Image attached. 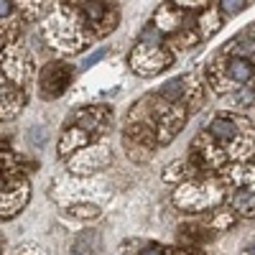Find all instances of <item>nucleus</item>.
<instances>
[{
	"instance_id": "nucleus-5",
	"label": "nucleus",
	"mask_w": 255,
	"mask_h": 255,
	"mask_svg": "<svg viewBox=\"0 0 255 255\" xmlns=\"http://www.w3.org/2000/svg\"><path fill=\"white\" fill-rule=\"evenodd\" d=\"M74 79V69L64 61H49L38 72V95L44 100H56L69 90Z\"/></svg>"
},
{
	"instance_id": "nucleus-12",
	"label": "nucleus",
	"mask_w": 255,
	"mask_h": 255,
	"mask_svg": "<svg viewBox=\"0 0 255 255\" xmlns=\"http://www.w3.org/2000/svg\"><path fill=\"white\" fill-rule=\"evenodd\" d=\"M245 5H248V3H238V0H227V3H220V10H222V13H227V15H232V13H240V10H245Z\"/></svg>"
},
{
	"instance_id": "nucleus-6",
	"label": "nucleus",
	"mask_w": 255,
	"mask_h": 255,
	"mask_svg": "<svg viewBox=\"0 0 255 255\" xmlns=\"http://www.w3.org/2000/svg\"><path fill=\"white\" fill-rule=\"evenodd\" d=\"M28 197H31V189H28V179L23 174L0 179V220L15 217L26 207Z\"/></svg>"
},
{
	"instance_id": "nucleus-2",
	"label": "nucleus",
	"mask_w": 255,
	"mask_h": 255,
	"mask_svg": "<svg viewBox=\"0 0 255 255\" xmlns=\"http://www.w3.org/2000/svg\"><path fill=\"white\" fill-rule=\"evenodd\" d=\"M174 61V54L166 46H161V33L156 31V26H145L140 33V41L135 44V49L128 56V64L138 77H153L161 69H166Z\"/></svg>"
},
{
	"instance_id": "nucleus-14",
	"label": "nucleus",
	"mask_w": 255,
	"mask_h": 255,
	"mask_svg": "<svg viewBox=\"0 0 255 255\" xmlns=\"http://www.w3.org/2000/svg\"><path fill=\"white\" fill-rule=\"evenodd\" d=\"M102 56H105V49H100V51H97V54H92V56H90V59H87V61H84V67H92V64H95V61H100V59H102Z\"/></svg>"
},
{
	"instance_id": "nucleus-11",
	"label": "nucleus",
	"mask_w": 255,
	"mask_h": 255,
	"mask_svg": "<svg viewBox=\"0 0 255 255\" xmlns=\"http://www.w3.org/2000/svg\"><path fill=\"white\" fill-rule=\"evenodd\" d=\"M69 215L82 217V220H92V217H100V207L97 204H72Z\"/></svg>"
},
{
	"instance_id": "nucleus-7",
	"label": "nucleus",
	"mask_w": 255,
	"mask_h": 255,
	"mask_svg": "<svg viewBox=\"0 0 255 255\" xmlns=\"http://www.w3.org/2000/svg\"><path fill=\"white\" fill-rule=\"evenodd\" d=\"M113 161V151L108 148V143H92L87 148L77 151L72 158H67V166L72 174H95V171H102L108 168Z\"/></svg>"
},
{
	"instance_id": "nucleus-9",
	"label": "nucleus",
	"mask_w": 255,
	"mask_h": 255,
	"mask_svg": "<svg viewBox=\"0 0 255 255\" xmlns=\"http://www.w3.org/2000/svg\"><path fill=\"white\" fill-rule=\"evenodd\" d=\"M220 64H222V72H220V79H215L217 90L222 87V82L232 84V87H240V84H248V82L255 77V64H253V59H248V56L225 54Z\"/></svg>"
},
{
	"instance_id": "nucleus-1",
	"label": "nucleus",
	"mask_w": 255,
	"mask_h": 255,
	"mask_svg": "<svg viewBox=\"0 0 255 255\" xmlns=\"http://www.w3.org/2000/svg\"><path fill=\"white\" fill-rule=\"evenodd\" d=\"M44 38L51 49L64 51V54H77L92 41L74 3H61L51 8L46 23H44Z\"/></svg>"
},
{
	"instance_id": "nucleus-3",
	"label": "nucleus",
	"mask_w": 255,
	"mask_h": 255,
	"mask_svg": "<svg viewBox=\"0 0 255 255\" xmlns=\"http://www.w3.org/2000/svg\"><path fill=\"white\" fill-rule=\"evenodd\" d=\"M0 72H3L8 84L23 90L28 84V79L33 77V61H31V56L23 46L5 44L0 49Z\"/></svg>"
},
{
	"instance_id": "nucleus-8",
	"label": "nucleus",
	"mask_w": 255,
	"mask_h": 255,
	"mask_svg": "<svg viewBox=\"0 0 255 255\" xmlns=\"http://www.w3.org/2000/svg\"><path fill=\"white\" fill-rule=\"evenodd\" d=\"M243 135H250V123L235 115H217L209 123V138L217 145H238Z\"/></svg>"
},
{
	"instance_id": "nucleus-10",
	"label": "nucleus",
	"mask_w": 255,
	"mask_h": 255,
	"mask_svg": "<svg viewBox=\"0 0 255 255\" xmlns=\"http://www.w3.org/2000/svg\"><path fill=\"white\" fill-rule=\"evenodd\" d=\"M15 174H20L18 156L10 151V145L5 140H0V179H8V176H15Z\"/></svg>"
},
{
	"instance_id": "nucleus-13",
	"label": "nucleus",
	"mask_w": 255,
	"mask_h": 255,
	"mask_svg": "<svg viewBox=\"0 0 255 255\" xmlns=\"http://www.w3.org/2000/svg\"><path fill=\"white\" fill-rule=\"evenodd\" d=\"M135 255H166V248H161V245H156V243H145Z\"/></svg>"
},
{
	"instance_id": "nucleus-4",
	"label": "nucleus",
	"mask_w": 255,
	"mask_h": 255,
	"mask_svg": "<svg viewBox=\"0 0 255 255\" xmlns=\"http://www.w3.org/2000/svg\"><path fill=\"white\" fill-rule=\"evenodd\" d=\"M74 8L92 38L113 33L120 20V10L115 8V3H74Z\"/></svg>"
},
{
	"instance_id": "nucleus-15",
	"label": "nucleus",
	"mask_w": 255,
	"mask_h": 255,
	"mask_svg": "<svg viewBox=\"0 0 255 255\" xmlns=\"http://www.w3.org/2000/svg\"><path fill=\"white\" fill-rule=\"evenodd\" d=\"M3 46H5V44H3V41H0V49H3Z\"/></svg>"
}]
</instances>
